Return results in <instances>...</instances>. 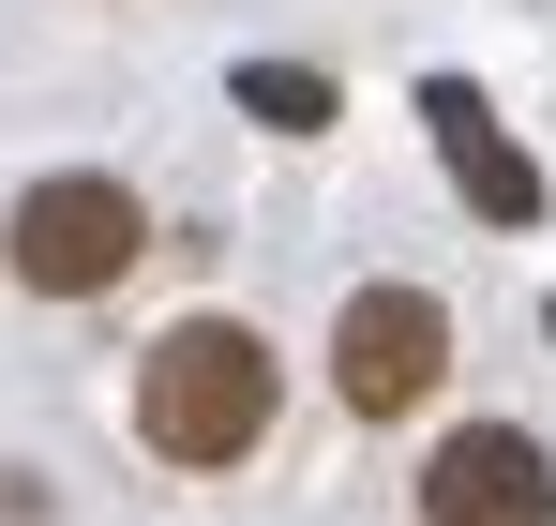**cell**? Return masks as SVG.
<instances>
[{"label":"cell","instance_id":"obj_2","mask_svg":"<svg viewBox=\"0 0 556 526\" xmlns=\"http://www.w3.org/2000/svg\"><path fill=\"white\" fill-rule=\"evenodd\" d=\"M136 256H151V211H136V180H105V166H61V180H30L0 211V271L30 301H105Z\"/></svg>","mask_w":556,"mask_h":526},{"label":"cell","instance_id":"obj_5","mask_svg":"<svg viewBox=\"0 0 556 526\" xmlns=\"http://www.w3.org/2000/svg\"><path fill=\"white\" fill-rule=\"evenodd\" d=\"M421 121H437V166H452V196L481 226H542V166L511 151V121H496L466 76H421Z\"/></svg>","mask_w":556,"mask_h":526},{"label":"cell","instance_id":"obj_3","mask_svg":"<svg viewBox=\"0 0 556 526\" xmlns=\"http://www.w3.org/2000/svg\"><path fill=\"white\" fill-rule=\"evenodd\" d=\"M437 376H452V301H437V286H346V316H331V391H346L362 422H406Z\"/></svg>","mask_w":556,"mask_h":526},{"label":"cell","instance_id":"obj_6","mask_svg":"<svg viewBox=\"0 0 556 526\" xmlns=\"http://www.w3.org/2000/svg\"><path fill=\"white\" fill-rule=\"evenodd\" d=\"M241 105H256L271 136H316V121H331V76H301V61H241Z\"/></svg>","mask_w":556,"mask_h":526},{"label":"cell","instance_id":"obj_1","mask_svg":"<svg viewBox=\"0 0 556 526\" xmlns=\"http://www.w3.org/2000/svg\"><path fill=\"white\" fill-rule=\"evenodd\" d=\"M271 347L241 331V316H181L166 347L136 361V437L166 451V466H241V451L271 437Z\"/></svg>","mask_w":556,"mask_h":526},{"label":"cell","instance_id":"obj_4","mask_svg":"<svg viewBox=\"0 0 556 526\" xmlns=\"http://www.w3.org/2000/svg\"><path fill=\"white\" fill-rule=\"evenodd\" d=\"M421 526H556V451L527 422H466L421 466Z\"/></svg>","mask_w":556,"mask_h":526}]
</instances>
